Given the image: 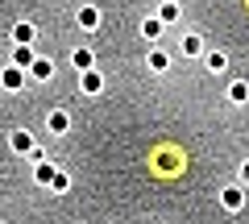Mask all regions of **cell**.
Wrapping results in <instances>:
<instances>
[{
    "mask_svg": "<svg viewBox=\"0 0 249 224\" xmlns=\"http://www.w3.org/2000/svg\"><path fill=\"white\" fill-rule=\"evenodd\" d=\"M29 63H34V50H29V46H13V67H21V71H25Z\"/></svg>",
    "mask_w": 249,
    "mask_h": 224,
    "instance_id": "obj_12",
    "label": "cell"
},
{
    "mask_svg": "<svg viewBox=\"0 0 249 224\" xmlns=\"http://www.w3.org/2000/svg\"><path fill=\"white\" fill-rule=\"evenodd\" d=\"M46 129H50V133H67V129H71V117H67L62 108H54V112H46Z\"/></svg>",
    "mask_w": 249,
    "mask_h": 224,
    "instance_id": "obj_6",
    "label": "cell"
},
{
    "mask_svg": "<svg viewBox=\"0 0 249 224\" xmlns=\"http://www.w3.org/2000/svg\"><path fill=\"white\" fill-rule=\"evenodd\" d=\"M178 13H183L178 4H162V9H158V21H162V25H170V21H178Z\"/></svg>",
    "mask_w": 249,
    "mask_h": 224,
    "instance_id": "obj_16",
    "label": "cell"
},
{
    "mask_svg": "<svg viewBox=\"0 0 249 224\" xmlns=\"http://www.w3.org/2000/svg\"><path fill=\"white\" fill-rule=\"evenodd\" d=\"M220 204H224V212H241V204H245V191L232 183V187H224V191H220Z\"/></svg>",
    "mask_w": 249,
    "mask_h": 224,
    "instance_id": "obj_2",
    "label": "cell"
},
{
    "mask_svg": "<svg viewBox=\"0 0 249 224\" xmlns=\"http://www.w3.org/2000/svg\"><path fill=\"white\" fill-rule=\"evenodd\" d=\"M241 183H249V162H241Z\"/></svg>",
    "mask_w": 249,
    "mask_h": 224,
    "instance_id": "obj_19",
    "label": "cell"
},
{
    "mask_svg": "<svg viewBox=\"0 0 249 224\" xmlns=\"http://www.w3.org/2000/svg\"><path fill=\"white\" fill-rule=\"evenodd\" d=\"M0 83H4V91H21L25 87V71H21V67H4Z\"/></svg>",
    "mask_w": 249,
    "mask_h": 224,
    "instance_id": "obj_4",
    "label": "cell"
},
{
    "mask_svg": "<svg viewBox=\"0 0 249 224\" xmlns=\"http://www.w3.org/2000/svg\"><path fill=\"white\" fill-rule=\"evenodd\" d=\"M170 67V54L166 50H150V71H166Z\"/></svg>",
    "mask_w": 249,
    "mask_h": 224,
    "instance_id": "obj_15",
    "label": "cell"
},
{
    "mask_svg": "<svg viewBox=\"0 0 249 224\" xmlns=\"http://www.w3.org/2000/svg\"><path fill=\"white\" fill-rule=\"evenodd\" d=\"M204 67L212 75H224V71H229V54H224V50H204Z\"/></svg>",
    "mask_w": 249,
    "mask_h": 224,
    "instance_id": "obj_3",
    "label": "cell"
},
{
    "mask_svg": "<svg viewBox=\"0 0 249 224\" xmlns=\"http://www.w3.org/2000/svg\"><path fill=\"white\" fill-rule=\"evenodd\" d=\"M29 75H34V79H50V75H54V63H46V58H34V63H29Z\"/></svg>",
    "mask_w": 249,
    "mask_h": 224,
    "instance_id": "obj_11",
    "label": "cell"
},
{
    "mask_svg": "<svg viewBox=\"0 0 249 224\" xmlns=\"http://www.w3.org/2000/svg\"><path fill=\"white\" fill-rule=\"evenodd\" d=\"M71 63L79 67V75H83V71H91V50H88V46H83V50H75V54H71Z\"/></svg>",
    "mask_w": 249,
    "mask_h": 224,
    "instance_id": "obj_14",
    "label": "cell"
},
{
    "mask_svg": "<svg viewBox=\"0 0 249 224\" xmlns=\"http://www.w3.org/2000/svg\"><path fill=\"white\" fill-rule=\"evenodd\" d=\"M79 87L88 91V96H100V91H104V75H100V71H83L79 75Z\"/></svg>",
    "mask_w": 249,
    "mask_h": 224,
    "instance_id": "obj_5",
    "label": "cell"
},
{
    "mask_svg": "<svg viewBox=\"0 0 249 224\" xmlns=\"http://www.w3.org/2000/svg\"><path fill=\"white\" fill-rule=\"evenodd\" d=\"M178 50H183L187 58H199V54H204V37H199V34H183V42H178Z\"/></svg>",
    "mask_w": 249,
    "mask_h": 224,
    "instance_id": "obj_7",
    "label": "cell"
},
{
    "mask_svg": "<svg viewBox=\"0 0 249 224\" xmlns=\"http://www.w3.org/2000/svg\"><path fill=\"white\" fill-rule=\"evenodd\" d=\"M34 42V25H29V21H17V25H13V46H29Z\"/></svg>",
    "mask_w": 249,
    "mask_h": 224,
    "instance_id": "obj_10",
    "label": "cell"
},
{
    "mask_svg": "<svg viewBox=\"0 0 249 224\" xmlns=\"http://www.w3.org/2000/svg\"><path fill=\"white\" fill-rule=\"evenodd\" d=\"M75 21H79V29H100V9L83 4V9H79V17H75Z\"/></svg>",
    "mask_w": 249,
    "mask_h": 224,
    "instance_id": "obj_9",
    "label": "cell"
},
{
    "mask_svg": "<svg viewBox=\"0 0 249 224\" xmlns=\"http://www.w3.org/2000/svg\"><path fill=\"white\" fill-rule=\"evenodd\" d=\"M67 187H71V179H67L62 171H54V179H50V191H67Z\"/></svg>",
    "mask_w": 249,
    "mask_h": 224,
    "instance_id": "obj_18",
    "label": "cell"
},
{
    "mask_svg": "<svg viewBox=\"0 0 249 224\" xmlns=\"http://www.w3.org/2000/svg\"><path fill=\"white\" fill-rule=\"evenodd\" d=\"M50 179H54V166H50V162H37V183L50 187Z\"/></svg>",
    "mask_w": 249,
    "mask_h": 224,
    "instance_id": "obj_17",
    "label": "cell"
},
{
    "mask_svg": "<svg viewBox=\"0 0 249 224\" xmlns=\"http://www.w3.org/2000/svg\"><path fill=\"white\" fill-rule=\"evenodd\" d=\"M166 4H175V0H166Z\"/></svg>",
    "mask_w": 249,
    "mask_h": 224,
    "instance_id": "obj_20",
    "label": "cell"
},
{
    "mask_svg": "<svg viewBox=\"0 0 249 224\" xmlns=\"http://www.w3.org/2000/svg\"><path fill=\"white\" fill-rule=\"evenodd\" d=\"M142 34H145V42H158V34H162V21H158V17H145V21H142Z\"/></svg>",
    "mask_w": 249,
    "mask_h": 224,
    "instance_id": "obj_13",
    "label": "cell"
},
{
    "mask_svg": "<svg viewBox=\"0 0 249 224\" xmlns=\"http://www.w3.org/2000/svg\"><path fill=\"white\" fill-rule=\"evenodd\" d=\"M9 145H13L17 154H34V158H37V145H34V137H29L25 129H13V133H9Z\"/></svg>",
    "mask_w": 249,
    "mask_h": 224,
    "instance_id": "obj_1",
    "label": "cell"
},
{
    "mask_svg": "<svg viewBox=\"0 0 249 224\" xmlns=\"http://www.w3.org/2000/svg\"><path fill=\"white\" fill-rule=\"evenodd\" d=\"M229 104H249V83L245 79H232L229 83Z\"/></svg>",
    "mask_w": 249,
    "mask_h": 224,
    "instance_id": "obj_8",
    "label": "cell"
}]
</instances>
